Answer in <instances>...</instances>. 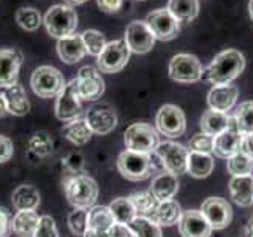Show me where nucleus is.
Wrapping results in <instances>:
<instances>
[{
  "label": "nucleus",
  "mask_w": 253,
  "mask_h": 237,
  "mask_svg": "<svg viewBox=\"0 0 253 237\" xmlns=\"http://www.w3.org/2000/svg\"><path fill=\"white\" fill-rule=\"evenodd\" d=\"M245 68V59L242 52L236 49H226L215 55L209 67L206 68L208 81L213 85H228L239 76Z\"/></svg>",
  "instance_id": "1"
},
{
  "label": "nucleus",
  "mask_w": 253,
  "mask_h": 237,
  "mask_svg": "<svg viewBox=\"0 0 253 237\" xmlns=\"http://www.w3.org/2000/svg\"><path fill=\"white\" fill-rule=\"evenodd\" d=\"M65 195L75 209H90L98 199V185L92 177L79 174L65 182Z\"/></svg>",
  "instance_id": "2"
},
{
  "label": "nucleus",
  "mask_w": 253,
  "mask_h": 237,
  "mask_svg": "<svg viewBox=\"0 0 253 237\" xmlns=\"http://www.w3.org/2000/svg\"><path fill=\"white\" fill-rule=\"evenodd\" d=\"M43 24L51 37L62 40L73 35L78 27V14L68 5H54L46 11Z\"/></svg>",
  "instance_id": "3"
},
{
  "label": "nucleus",
  "mask_w": 253,
  "mask_h": 237,
  "mask_svg": "<svg viewBox=\"0 0 253 237\" xmlns=\"http://www.w3.org/2000/svg\"><path fill=\"white\" fill-rule=\"evenodd\" d=\"M32 90L40 98H55L65 89V78L60 71L51 65H42L34 70L30 76Z\"/></svg>",
  "instance_id": "4"
},
{
  "label": "nucleus",
  "mask_w": 253,
  "mask_h": 237,
  "mask_svg": "<svg viewBox=\"0 0 253 237\" xmlns=\"http://www.w3.org/2000/svg\"><path fill=\"white\" fill-rule=\"evenodd\" d=\"M117 169L122 177L131 182L146 180L154 172L155 166L149 154L133 152V150H124L117 158Z\"/></svg>",
  "instance_id": "5"
},
{
  "label": "nucleus",
  "mask_w": 253,
  "mask_h": 237,
  "mask_svg": "<svg viewBox=\"0 0 253 237\" xmlns=\"http://www.w3.org/2000/svg\"><path fill=\"white\" fill-rule=\"evenodd\" d=\"M124 142H125V147L128 150L149 154V155L155 152L157 146L160 144L157 130L152 125L144 123V122L131 123L124 133Z\"/></svg>",
  "instance_id": "6"
},
{
  "label": "nucleus",
  "mask_w": 253,
  "mask_h": 237,
  "mask_svg": "<svg viewBox=\"0 0 253 237\" xmlns=\"http://www.w3.org/2000/svg\"><path fill=\"white\" fill-rule=\"evenodd\" d=\"M168 73L172 81L180 84H195L203 78V65L192 54H177L169 62Z\"/></svg>",
  "instance_id": "7"
},
{
  "label": "nucleus",
  "mask_w": 253,
  "mask_h": 237,
  "mask_svg": "<svg viewBox=\"0 0 253 237\" xmlns=\"http://www.w3.org/2000/svg\"><path fill=\"white\" fill-rule=\"evenodd\" d=\"M130 47L125 40H114L106 44L103 52L97 57V68L101 73L113 75L121 71L130 60Z\"/></svg>",
  "instance_id": "8"
},
{
  "label": "nucleus",
  "mask_w": 253,
  "mask_h": 237,
  "mask_svg": "<svg viewBox=\"0 0 253 237\" xmlns=\"http://www.w3.org/2000/svg\"><path fill=\"white\" fill-rule=\"evenodd\" d=\"M188 149L182 144L172 141L160 142L155 149V155L160 158V163L165 171L171 174H184L187 172V161H188Z\"/></svg>",
  "instance_id": "9"
},
{
  "label": "nucleus",
  "mask_w": 253,
  "mask_h": 237,
  "mask_svg": "<svg viewBox=\"0 0 253 237\" xmlns=\"http://www.w3.org/2000/svg\"><path fill=\"white\" fill-rule=\"evenodd\" d=\"M157 130L166 138H180L187 130L185 114L176 105H165L155 116Z\"/></svg>",
  "instance_id": "10"
},
{
  "label": "nucleus",
  "mask_w": 253,
  "mask_h": 237,
  "mask_svg": "<svg viewBox=\"0 0 253 237\" xmlns=\"http://www.w3.org/2000/svg\"><path fill=\"white\" fill-rule=\"evenodd\" d=\"M78 97L85 101H95L105 93V81L100 75L98 68L85 65L79 68L78 76L75 78Z\"/></svg>",
  "instance_id": "11"
},
{
  "label": "nucleus",
  "mask_w": 253,
  "mask_h": 237,
  "mask_svg": "<svg viewBox=\"0 0 253 237\" xmlns=\"http://www.w3.org/2000/svg\"><path fill=\"white\" fill-rule=\"evenodd\" d=\"M146 24L149 26L150 32L154 34L155 40H160V41L174 40L180 30L179 21L166 8H160V10L149 13L146 18Z\"/></svg>",
  "instance_id": "12"
},
{
  "label": "nucleus",
  "mask_w": 253,
  "mask_h": 237,
  "mask_svg": "<svg viewBox=\"0 0 253 237\" xmlns=\"http://www.w3.org/2000/svg\"><path fill=\"white\" fill-rule=\"evenodd\" d=\"M79 100L81 98L78 97L75 79H71L65 85V89L55 97V117L65 123L78 118L81 116V101Z\"/></svg>",
  "instance_id": "13"
},
{
  "label": "nucleus",
  "mask_w": 253,
  "mask_h": 237,
  "mask_svg": "<svg viewBox=\"0 0 253 237\" xmlns=\"http://www.w3.org/2000/svg\"><path fill=\"white\" fill-rule=\"evenodd\" d=\"M85 122L95 134H108L117 126V116L108 103H98L85 113Z\"/></svg>",
  "instance_id": "14"
},
{
  "label": "nucleus",
  "mask_w": 253,
  "mask_h": 237,
  "mask_svg": "<svg viewBox=\"0 0 253 237\" xmlns=\"http://www.w3.org/2000/svg\"><path fill=\"white\" fill-rule=\"evenodd\" d=\"M125 43L134 54H146L154 47L155 37L146 21H133L125 29Z\"/></svg>",
  "instance_id": "15"
},
{
  "label": "nucleus",
  "mask_w": 253,
  "mask_h": 237,
  "mask_svg": "<svg viewBox=\"0 0 253 237\" xmlns=\"http://www.w3.org/2000/svg\"><path fill=\"white\" fill-rule=\"evenodd\" d=\"M201 213L209 221L212 229H223L233 220V209L226 199L221 198H208L201 205Z\"/></svg>",
  "instance_id": "16"
},
{
  "label": "nucleus",
  "mask_w": 253,
  "mask_h": 237,
  "mask_svg": "<svg viewBox=\"0 0 253 237\" xmlns=\"http://www.w3.org/2000/svg\"><path fill=\"white\" fill-rule=\"evenodd\" d=\"M241 139H242V133L239 131L236 125L234 117H229V126L220 133L218 136L213 138V152L220 158H231L239 152V146H241Z\"/></svg>",
  "instance_id": "17"
},
{
  "label": "nucleus",
  "mask_w": 253,
  "mask_h": 237,
  "mask_svg": "<svg viewBox=\"0 0 253 237\" xmlns=\"http://www.w3.org/2000/svg\"><path fill=\"white\" fill-rule=\"evenodd\" d=\"M22 65V55L16 49H0V87H8L18 84L19 68Z\"/></svg>",
  "instance_id": "18"
},
{
  "label": "nucleus",
  "mask_w": 253,
  "mask_h": 237,
  "mask_svg": "<svg viewBox=\"0 0 253 237\" xmlns=\"http://www.w3.org/2000/svg\"><path fill=\"white\" fill-rule=\"evenodd\" d=\"M212 226L204 218L201 210H185L179 221V233L182 237H211Z\"/></svg>",
  "instance_id": "19"
},
{
  "label": "nucleus",
  "mask_w": 253,
  "mask_h": 237,
  "mask_svg": "<svg viewBox=\"0 0 253 237\" xmlns=\"http://www.w3.org/2000/svg\"><path fill=\"white\" fill-rule=\"evenodd\" d=\"M237 97H239V89L236 85H215L208 93V105L213 111L228 113L234 108Z\"/></svg>",
  "instance_id": "20"
},
{
  "label": "nucleus",
  "mask_w": 253,
  "mask_h": 237,
  "mask_svg": "<svg viewBox=\"0 0 253 237\" xmlns=\"http://www.w3.org/2000/svg\"><path fill=\"white\" fill-rule=\"evenodd\" d=\"M179 192V179L176 174L168 171L157 174L155 179L150 184V193L158 202H165L172 199Z\"/></svg>",
  "instance_id": "21"
},
{
  "label": "nucleus",
  "mask_w": 253,
  "mask_h": 237,
  "mask_svg": "<svg viewBox=\"0 0 253 237\" xmlns=\"http://www.w3.org/2000/svg\"><path fill=\"white\" fill-rule=\"evenodd\" d=\"M57 54H59L60 60L68 63V65L81 60L87 54L81 34H73L67 38L59 40L57 41Z\"/></svg>",
  "instance_id": "22"
},
{
  "label": "nucleus",
  "mask_w": 253,
  "mask_h": 237,
  "mask_svg": "<svg viewBox=\"0 0 253 237\" xmlns=\"http://www.w3.org/2000/svg\"><path fill=\"white\" fill-rule=\"evenodd\" d=\"M231 199L241 207H250L253 204V177L239 176L229 180Z\"/></svg>",
  "instance_id": "23"
},
{
  "label": "nucleus",
  "mask_w": 253,
  "mask_h": 237,
  "mask_svg": "<svg viewBox=\"0 0 253 237\" xmlns=\"http://www.w3.org/2000/svg\"><path fill=\"white\" fill-rule=\"evenodd\" d=\"M182 213L184 212H182L180 204L174 199H169L165 202H158L150 220L158 226H172V225H179Z\"/></svg>",
  "instance_id": "24"
},
{
  "label": "nucleus",
  "mask_w": 253,
  "mask_h": 237,
  "mask_svg": "<svg viewBox=\"0 0 253 237\" xmlns=\"http://www.w3.org/2000/svg\"><path fill=\"white\" fill-rule=\"evenodd\" d=\"M38 220L40 217L35 210H18L11 220V231L18 237H34Z\"/></svg>",
  "instance_id": "25"
},
{
  "label": "nucleus",
  "mask_w": 253,
  "mask_h": 237,
  "mask_svg": "<svg viewBox=\"0 0 253 237\" xmlns=\"http://www.w3.org/2000/svg\"><path fill=\"white\" fill-rule=\"evenodd\" d=\"M5 100H6V106H8V113L13 116H26L30 111V103L27 98V93L24 90V87L16 84L5 89Z\"/></svg>",
  "instance_id": "26"
},
{
  "label": "nucleus",
  "mask_w": 253,
  "mask_h": 237,
  "mask_svg": "<svg viewBox=\"0 0 253 237\" xmlns=\"http://www.w3.org/2000/svg\"><path fill=\"white\" fill-rule=\"evenodd\" d=\"M201 130L209 136H218L229 126V116L228 113H220V111L209 109L201 116Z\"/></svg>",
  "instance_id": "27"
},
{
  "label": "nucleus",
  "mask_w": 253,
  "mask_h": 237,
  "mask_svg": "<svg viewBox=\"0 0 253 237\" xmlns=\"http://www.w3.org/2000/svg\"><path fill=\"white\" fill-rule=\"evenodd\" d=\"M11 201L16 210H35L40 204V193L32 185H19L13 192Z\"/></svg>",
  "instance_id": "28"
},
{
  "label": "nucleus",
  "mask_w": 253,
  "mask_h": 237,
  "mask_svg": "<svg viewBox=\"0 0 253 237\" xmlns=\"http://www.w3.org/2000/svg\"><path fill=\"white\" fill-rule=\"evenodd\" d=\"M213 171V158L211 154L190 152L187 161V172L195 179H204Z\"/></svg>",
  "instance_id": "29"
},
{
  "label": "nucleus",
  "mask_w": 253,
  "mask_h": 237,
  "mask_svg": "<svg viewBox=\"0 0 253 237\" xmlns=\"http://www.w3.org/2000/svg\"><path fill=\"white\" fill-rule=\"evenodd\" d=\"M92 134L93 133L89 128V125H87L85 117H78L63 126V136L70 142H73L75 146H84L85 142H89Z\"/></svg>",
  "instance_id": "30"
},
{
  "label": "nucleus",
  "mask_w": 253,
  "mask_h": 237,
  "mask_svg": "<svg viewBox=\"0 0 253 237\" xmlns=\"http://www.w3.org/2000/svg\"><path fill=\"white\" fill-rule=\"evenodd\" d=\"M166 10L179 22H190L200 13V2L198 0H169Z\"/></svg>",
  "instance_id": "31"
},
{
  "label": "nucleus",
  "mask_w": 253,
  "mask_h": 237,
  "mask_svg": "<svg viewBox=\"0 0 253 237\" xmlns=\"http://www.w3.org/2000/svg\"><path fill=\"white\" fill-rule=\"evenodd\" d=\"M87 223H89V229L108 233L116 221H114V217H113V213H111L109 207H105V205H93V207L89 209Z\"/></svg>",
  "instance_id": "32"
},
{
  "label": "nucleus",
  "mask_w": 253,
  "mask_h": 237,
  "mask_svg": "<svg viewBox=\"0 0 253 237\" xmlns=\"http://www.w3.org/2000/svg\"><path fill=\"white\" fill-rule=\"evenodd\" d=\"M109 210L113 213L114 221L121 225H130L136 218V210H134L131 201L128 198H117L109 204Z\"/></svg>",
  "instance_id": "33"
},
{
  "label": "nucleus",
  "mask_w": 253,
  "mask_h": 237,
  "mask_svg": "<svg viewBox=\"0 0 253 237\" xmlns=\"http://www.w3.org/2000/svg\"><path fill=\"white\" fill-rule=\"evenodd\" d=\"M128 199L131 201L134 210H136L138 217H144L149 218L152 217L154 210L157 209L158 201L152 196L150 192H139V193H133L131 196H128Z\"/></svg>",
  "instance_id": "34"
},
{
  "label": "nucleus",
  "mask_w": 253,
  "mask_h": 237,
  "mask_svg": "<svg viewBox=\"0 0 253 237\" xmlns=\"http://www.w3.org/2000/svg\"><path fill=\"white\" fill-rule=\"evenodd\" d=\"M234 120L242 134L253 133V101H244L234 111Z\"/></svg>",
  "instance_id": "35"
},
{
  "label": "nucleus",
  "mask_w": 253,
  "mask_h": 237,
  "mask_svg": "<svg viewBox=\"0 0 253 237\" xmlns=\"http://www.w3.org/2000/svg\"><path fill=\"white\" fill-rule=\"evenodd\" d=\"M83 43L85 46V51L87 54L93 55V57H98V55L103 52V49L106 47V38L101 32L95 30V29H87L84 30L83 34Z\"/></svg>",
  "instance_id": "36"
},
{
  "label": "nucleus",
  "mask_w": 253,
  "mask_h": 237,
  "mask_svg": "<svg viewBox=\"0 0 253 237\" xmlns=\"http://www.w3.org/2000/svg\"><path fill=\"white\" fill-rule=\"evenodd\" d=\"M226 169L233 177L250 176V174L253 172V160H252V158H249L247 155L237 152L231 158H228Z\"/></svg>",
  "instance_id": "37"
},
{
  "label": "nucleus",
  "mask_w": 253,
  "mask_h": 237,
  "mask_svg": "<svg viewBox=\"0 0 253 237\" xmlns=\"http://www.w3.org/2000/svg\"><path fill=\"white\" fill-rule=\"evenodd\" d=\"M134 237H162V229L152 220L144 217H136L128 225Z\"/></svg>",
  "instance_id": "38"
},
{
  "label": "nucleus",
  "mask_w": 253,
  "mask_h": 237,
  "mask_svg": "<svg viewBox=\"0 0 253 237\" xmlns=\"http://www.w3.org/2000/svg\"><path fill=\"white\" fill-rule=\"evenodd\" d=\"M16 22H18L24 30L34 32L42 26L43 19L40 11L35 10V8H21V10H18V13H16Z\"/></svg>",
  "instance_id": "39"
},
{
  "label": "nucleus",
  "mask_w": 253,
  "mask_h": 237,
  "mask_svg": "<svg viewBox=\"0 0 253 237\" xmlns=\"http://www.w3.org/2000/svg\"><path fill=\"white\" fill-rule=\"evenodd\" d=\"M29 150L37 157H47L52 152V139L47 131H38L29 141Z\"/></svg>",
  "instance_id": "40"
},
{
  "label": "nucleus",
  "mask_w": 253,
  "mask_h": 237,
  "mask_svg": "<svg viewBox=\"0 0 253 237\" xmlns=\"http://www.w3.org/2000/svg\"><path fill=\"white\" fill-rule=\"evenodd\" d=\"M87 218H89V209H75L73 212H70L68 215L70 231L75 236H84L87 229H89Z\"/></svg>",
  "instance_id": "41"
},
{
  "label": "nucleus",
  "mask_w": 253,
  "mask_h": 237,
  "mask_svg": "<svg viewBox=\"0 0 253 237\" xmlns=\"http://www.w3.org/2000/svg\"><path fill=\"white\" fill-rule=\"evenodd\" d=\"M190 152H200V154H212L213 152V136H209L206 133H196L188 142Z\"/></svg>",
  "instance_id": "42"
},
{
  "label": "nucleus",
  "mask_w": 253,
  "mask_h": 237,
  "mask_svg": "<svg viewBox=\"0 0 253 237\" xmlns=\"http://www.w3.org/2000/svg\"><path fill=\"white\" fill-rule=\"evenodd\" d=\"M34 237H59V229H57V226H55L54 218L49 215L40 217Z\"/></svg>",
  "instance_id": "43"
},
{
  "label": "nucleus",
  "mask_w": 253,
  "mask_h": 237,
  "mask_svg": "<svg viewBox=\"0 0 253 237\" xmlns=\"http://www.w3.org/2000/svg\"><path fill=\"white\" fill-rule=\"evenodd\" d=\"M13 141L6 136H2L0 134V163H6L11 160L13 157Z\"/></svg>",
  "instance_id": "44"
},
{
  "label": "nucleus",
  "mask_w": 253,
  "mask_h": 237,
  "mask_svg": "<svg viewBox=\"0 0 253 237\" xmlns=\"http://www.w3.org/2000/svg\"><path fill=\"white\" fill-rule=\"evenodd\" d=\"M11 231V217L6 209L0 207V237H6Z\"/></svg>",
  "instance_id": "45"
},
{
  "label": "nucleus",
  "mask_w": 253,
  "mask_h": 237,
  "mask_svg": "<svg viewBox=\"0 0 253 237\" xmlns=\"http://www.w3.org/2000/svg\"><path fill=\"white\" fill-rule=\"evenodd\" d=\"M109 237H134L131 228L128 225H121V223H114L108 231Z\"/></svg>",
  "instance_id": "46"
},
{
  "label": "nucleus",
  "mask_w": 253,
  "mask_h": 237,
  "mask_svg": "<svg viewBox=\"0 0 253 237\" xmlns=\"http://www.w3.org/2000/svg\"><path fill=\"white\" fill-rule=\"evenodd\" d=\"M239 152L244 154V155H247L249 158H252V160H253V133L242 134Z\"/></svg>",
  "instance_id": "47"
},
{
  "label": "nucleus",
  "mask_w": 253,
  "mask_h": 237,
  "mask_svg": "<svg viewBox=\"0 0 253 237\" xmlns=\"http://www.w3.org/2000/svg\"><path fill=\"white\" fill-rule=\"evenodd\" d=\"M97 3L100 10H103L105 13H117L121 10L124 0H97Z\"/></svg>",
  "instance_id": "48"
},
{
  "label": "nucleus",
  "mask_w": 253,
  "mask_h": 237,
  "mask_svg": "<svg viewBox=\"0 0 253 237\" xmlns=\"http://www.w3.org/2000/svg\"><path fill=\"white\" fill-rule=\"evenodd\" d=\"M83 237H109L106 231H95V229H87Z\"/></svg>",
  "instance_id": "49"
},
{
  "label": "nucleus",
  "mask_w": 253,
  "mask_h": 237,
  "mask_svg": "<svg viewBox=\"0 0 253 237\" xmlns=\"http://www.w3.org/2000/svg\"><path fill=\"white\" fill-rule=\"evenodd\" d=\"M8 114V106H6V100H5V95L0 93V118L3 116Z\"/></svg>",
  "instance_id": "50"
},
{
  "label": "nucleus",
  "mask_w": 253,
  "mask_h": 237,
  "mask_svg": "<svg viewBox=\"0 0 253 237\" xmlns=\"http://www.w3.org/2000/svg\"><path fill=\"white\" fill-rule=\"evenodd\" d=\"M244 234H245V237H253V218H250V220H249V223L245 225V228H244Z\"/></svg>",
  "instance_id": "51"
},
{
  "label": "nucleus",
  "mask_w": 253,
  "mask_h": 237,
  "mask_svg": "<svg viewBox=\"0 0 253 237\" xmlns=\"http://www.w3.org/2000/svg\"><path fill=\"white\" fill-rule=\"evenodd\" d=\"M68 6H78V5H83V3H85V2H89V0H63Z\"/></svg>",
  "instance_id": "52"
},
{
  "label": "nucleus",
  "mask_w": 253,
  "mask_h": 237,
  "mask_svg": "<svg viewBox=\"0 0 253 237\" xmlns=\"http://www.w3.org/2000/svg\"><path fill=\"white\" fill-rule=\"evenodd\" d=\"M249 14H250V18L253 21V0H250V2H249Z\"/></svg>",
  "instance_id": "53"
},
{
  "label": "nucleus",
  "mask_w": 253,
  "mask_h": 237,
  "mask_svg": "<svg viewBox=\"0 0 253 237\" xmlns=\"http://www.w3.org/2000/svg\"><path fill=\"white\" fill-rule=\"evenodd\" d=\"M138 2H146V0H138Z\"/></svg>",
  "instance_id": "54"
}]
</instances>
